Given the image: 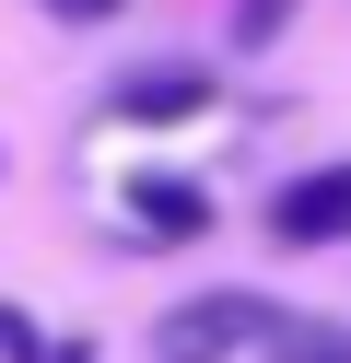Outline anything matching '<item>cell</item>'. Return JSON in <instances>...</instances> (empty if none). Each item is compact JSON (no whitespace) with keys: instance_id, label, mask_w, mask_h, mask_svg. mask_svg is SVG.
I'll use <instances>...</instances> for the list:
<instances>
[{"instance_id":"obj_7","label":"cell","mask_w":351,"mask_h":363,"mask_svg":"<svg viewBox=\"0 0 351 363\" xmlns=\"http://www.w3.org/2000/svg\"><path fill=\"white\" fill-rule=\"evenodd\" d=\"M23 363H94V340H35Z\"/></svg>"},{"instance_id":"obj_3","label":"cell","mask_w":351,"mask_h":363,"mask_svg":"<svg viewBox=\"0 0 351 363\" xmlns=\"http://www.w3.org/2000/svg\"><path fill=\"white\" fill-rule=\"evenodd\" d=\"M129 223L164 246H199L211 235V188H187V176H129Z\"/></svg>"},{"instance_id":"obj_6","label":"cell","mask_w":351,"mask_h":363,"mask_svg":"<svg viewBox=\"0 0 351 363\" xmlns=\"http://www.w3.org/2000/svg\"><path fill=\"white\" fill-rule=\"evenodd\" d=\"M59 24H106V12H129V0H47Z\"/></svg>"},{"instance_id":"obj_2","label":"cell","mask_w":351,"mask_h":363,"mask_svg":"<svg viewBox=\"0 0 351 363\" xmlns=\"http://www.w3.org/2000/svg\"><path fill=\"white\" fill-rule=\"evenodd\" d=\"M269 246H351V164H316L269 199Z\"/></svg>"},{"instance_id":"obj_4","label":"cell","mask_w":351,"mask_h":363,"mask_svg":"<svg viewBox=\"0 0 351 363\" xmlns=\"http://www.w3.org/2000/svg\"><path fill=\"white\" fill-rule=\"evenodd\" d=\"M199 106H211L199 71H152V82H129V94H117V118H199Z\"/></svg>"},{"instance_id":"obj_5","label":"cell","mask_w":351,"mask_h":363,"mask_svg":"<svg viewBox=\"0 0 351 363\" xmlns=\"http://www.w3.org/2000/svg\"><path fill=\"white\" fill-rule=\"evenodd\" d=\"M269 363H351V340H340V328H281Z\"/></svg>"},{"instance_id":"obj_1","label":"cell","mask_w":351,"mask_h":363,"mask_svg":"<svg viewBox=\"0 0 351 363\" xmlns=\"http://www.w3.org/2000/svg\"><path fill=\"white\" fill-rule=\"evenodd\" d=\"M293 316H269L257 293H199V305H176L164 316V352L176 363H211V352H234V340H281Z\"/></svg>"}]
</instances>
